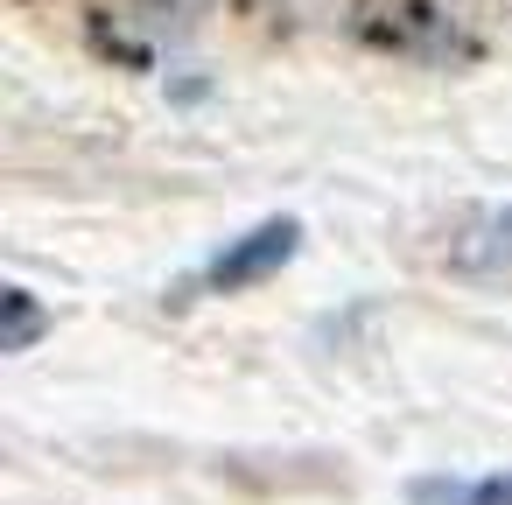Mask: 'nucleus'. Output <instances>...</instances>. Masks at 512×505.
<instances>
[{
    "label": "nucleus",
    "mask_w": 512,
    "mask_h": 505,
    "mask_svg": "<svg viewBox=\"0 0 512 505\" xmlns=\"http://www.w3.org/2000/svg\"><path fill=\"white\" fill-rule=\"evenodd\" d=\"M295 253H302V225H295V218H260V225H253V232H239L225 253H211V267H204V288H218V295H232V288H253V281L281 274Z\"/></svg>",
    "instance_id": "1"
},
{
    "label": "nucleus",
    "mask_w": 512,
    "mask_h": 505,
    "mask_svg": "<svg viewBox=\"0 0 512 505\" xmlns=\"http://www.w3.org/2000/svg\"><path fill=\"white\" fill-rule=\"evenodd\" d=\"M414 505H512V477H449V484H414Z\"/></svg>",
    "instance_id": "2"
},
{
    "label": "nucleus",
    "mask_w": 512,
    "mask_h": 505,
    "mask_svg": "<svg viewBox=\"0 0 512 505\" xmlns=\"http://www.w3.org/2000/svg\"><path fill=\"white\" fill-rule=\"evenodd\" d=\"M43 330H50V309L29 288H8V351H29Z\"/></svg>",
    "instance_id": "3"
}]
</instances>
